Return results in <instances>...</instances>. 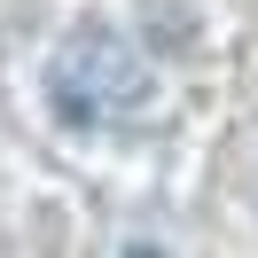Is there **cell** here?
I'll return each mask as SVG.
<instances>
[{
	"instance_id": "obj_1",
	"label": "cell",
	"mask_w": 258,
	"mask_h": 258,
	"mask_svg": "<svg viewBox=\"0 0 258 258\" xmlns=\"http://www.w3.org/2000/svg\"><path fill=\"white\" fill-rule=\"evenodd\" d=\"M47 94L55 110L71 117V125H133L149 102V63L141 47H133L125 32H110V24H86V32L63 39V55H55L47 71Z\"/></svg>"
}]
</instances>
